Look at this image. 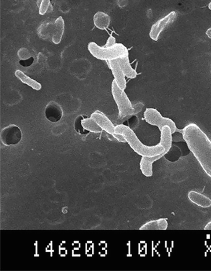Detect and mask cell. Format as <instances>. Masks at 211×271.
I'll return each mask as SVG.
<instances>
[{"label":"cell","instance_id":"obj_1","mask_svg":"<svg viewBox=\"0 0 211 271\" xmlns=\"http://www.w3.org/2000/svg\"><path fill=\"white\" fill-rule=\"evenodd\" d=\"M182 136L190 152L211 178V140L198 126L191 123L182 130Z\"/></svg>","mask_w":211,"mask_h":271},{"label":"cell","instance_id":"obj_2","mask_svg":"<svg viewBox=\"0 0 211 271\" xmlns=\"http://www.w3.org/2000/svg\"><path fill=\"white\" fill-rule=\"evenodd\" d=\"M115 132L117 134L123 135L126 143L134 152L142 156V157H153L158 155H165L170 151L171 145H163L160 142L154 146H147L143 144L134 130L129 126L124 124L117 125L116 126Z\"/></svg>","mask_w":211,"mask_h":271},{"label":"cell","instance_id":"obj_3","mask_svg":"<svg viewBox=\"0 0 211 271\" xmlns=\"http://www.w3.org/2000/svg\"><path fill=\"white\" fill-rule=\"evenodd\" d=\"M88 49L95 58L102 61H111L129 56L128 49L122 43H116L109 46H100L95 42L88 44Z\"/></svg>","mask_w":211,"mask_h":271},{"label":"cell","instance_id":"obj_4","mask_svg":"<svg viewBox=\"0 0 211 271\" xmlns=\"http://www.w3.org/2000/svg\"><path fill=\"white\" fill-rule=\"evenodd\" d=\"M111 93L118 108L120 118H128L135 114L134 106L130 102L128 96L127 95L124 90L118 87L114 80L111 84Z\"/></svg>","mask_w":211,"mask_h":271},{"label":"cell","instance_id":"obj_5","mask_svg":"<svg viewBox=\"0 0 211 271\" xmlns=\"http://www.w3.org/2000/svg\"><path fill=\"white\" fill-rule=\"evenodd\" d=\"M144 118L147 123L152 126L158 127L160 131L165 126L170 127L173 134L177 131V128L175 122L170 118L163 117L157 109L151 108L146 109Z\"/></svg>","mask_w":211,"mask_h":271},{"label":"cell","instance_id":"obj_6","mask_svg":"<svg viewBox=\"0 0 211 271\" xmlns=\"http://www.w3.org/2000/svg\"><path fill=\"white\" fill-rule=\"evenodd\" d=\"M177 16V13L176 11H172L162 19L158 20L151 28L150 38L153 40L157 41L163 31L175 21Z\"/></svg>","mask_w":211,"mask_h":271},{"label":"cell","instance_id":"obj_7","mask_svg":"<svg viewBox=\"0 0 211 271\" xmlns=\"http://www.w3.org/2000/svg\"><path fill=\"white\" fill-rule=\"evenodd\" d=\"M21 137L22 133L20 128L14 125L4 128L1 132V140L4 145L17 144L21 140Z\"/></svg>","mask_w":211,"mask_h":271},{"label":"cell","instance_id":"obj_8","mask_svg":"<svg viewBox=\"0 0 211 271\" xmlns=\"http://www.w3.org/2000/svg\"><path fill=\"white\" fill-rule=\"evenodd\" d=\"M106 62L109 69H111L112 73H113L114 78V80L116 82L117 85L121 89H126L127 84L126 75H125L121 66H120L118 60L117 59L111 60V61H108Z\"/></svg>","mask_w":211,"mask_h":271},{"label":"cell","instance_id":"obj_9","mask_svg":"<svg viewBox=\"0 0 211 271\" xmlns=\"http://www.w3.org/2000/svg\"><path fill=\"white\" fill-rule=\"evenodd\" d=\"M91 118L95 120L96 123L104 131L108 133L109 135H111L112 136L115 134L116 126H114L111 120L102 112L99 111L94 112L91 115Z\"/></svg>","mask_w":211,"mask_h":271},{"label":"cell","instance_id":"obj_10","mask_svg":"<svg viewBox=\"0 0 211 271\" xmlns=\"http://www.w3.org/2000/svg\"><path fill=\"white\" fill-rule=\"evenodd\" d=\"M164 155H158L153 157H142L140 163V168L142 174L146 177H150L153 176V165L155 161L160 160Z\"/></svg>","mask_w":211,"mask_h":271},{"label":"cell","instance_id":"obj_11","mask_svg":"<svg viewBox=\"0 0 211 271\" xmlns=\"http://www.w3.org/2000/svg\"><path fill=\"white\" fill-rule=\"evenodd\" d=\"M189 200L198 207L203 208H208L211 207V200L206 195L201 194L200 192L190 191L188 194Z\"/></svg>","mask_w":211,"mask_h":271},{"label":"cell","instance_id":"obj_12","mask_svg":"<svg viewBox=\"0 0 211 271\" xmlns=\"http://www.w3.org/2000/svg\"><path fill=\"white\" fill-rule=\"evenodd\" d=\"M65 23L63 18L60 16L53 24V33H52V41L56 45L61 43L64 32Z\"/></svg>","mask_w":211,"mask_h":271},{"label":"cell","instance_id":"obj_13","mask_svg":"<svg viewBox=\"0 0 211 271\" xmlns=\"http://www.w3.org/2000/svg\"><path fill=\"white\" fill-rule=\"evenodd\" d=\"M168 228V222L165 218L150 221L140 227V230H166Z\"/></svg>","mask_w":211,"mask_h":271},{"label":"cell","instance_id":"obj_14","mask_svg":"<svg viewBox=\"0 0 211 271\" xmlns=\"http://www.w3.org/2000/svg\"><path fill=\"white\" fill-rule=\"evenodd\" d=\"M94 24L100 30H105L110 25L111 17L106 13L98 11L93 16Z\"/></svg>","mask_w":211,"mask_h":271},{"label":"cell","instance_id":"obj_15","mask_svg":"<svg viewBox=\"0 0 211 271\" xmlns=\"http://www.w3.org/2000/svg\"><path fill=\"white\" fill-rule=\"evenodd\" d=\"M15 75L20 81H21L23 83H24V84L28 85V87L32 88L33 90L39 91L42 88V86H41L40 83L36 81L35 80L32 79V78H30V77H28L25 73L20 71V70L15 71Z\"/></svg>","mask_w":211,"mask_h":271},{"label":"cell","instance_id":"obj_16","mask_svg":"<svg viewBox=\"0 0 211 271\" xmlns=\"http://www.w3.org/2000/svg\"><path fill=\"white\" fill-rule=\"evenodd\" d=\"M117 60L126 77L129 79H135L137 77V72L130 64L129 56L122 57Z\"/></svg>","mask_w":211,"mask_h":271},{"label":"cell","instance_id":"obj_17","mask_svg":"<svg viewBox=\"0 0 211 271\" xmlns=\"http://www.w3.org/2000/svg\"><path fill=\"white\" fill-rule=\"evenodd\" d=\"M81 124L83 129L90 132L98 134V133L102 132L103 130L96 123L95 120L91 118V117L89 118L82 120Z\"/></svg>","mask_w":211,"mask_h":271},{"label":"cell","instance_id":"obj_18","mask_svg":"<svg viewBox=\"0 0 211 271\" xmlns=\"http://www.w3.org/2000/svg\"><path fill=\"white\" fill-rule=\"evenodd\" d=\"M51 6L50 0H39L38 12L41 15H45Z\"/></svg>","mask_w":211,"mask_h":271},{"label":"cell","instance_id":"obj_19","mask_svg":"<svg viewBox=\"0 0 211 271\" xmlns=\"http://www.w3.org/2000/svg\"><path fill=\"white\" fill-rule=\"evenodd\" d=\"M116 43H117L116 38H114L113 36H110L108 38V40H107V42L105 46L109 47V46H112L115 45Z\"/></svg>","mask_w":211,"mask_h":271},{"label":"cell","instance_id":"obj_20","mask_svg":"<svg viewBox=\"0 0 211 271\" xmlns=\"http://www.w3.org/2000/svg\"><path fill=\"white\" fill-rule=\"evenodd\" d=\"M205 230H211V221L208 223L205 227Z\"/></svg>","mask_w":211,"mask_h":271},{"label":"cell","instance_id":"obj_21","mask_svg":"<svg viewBox=\"0 0 211 271\" xmlns=\"http://www.w3.org/2000/svg\"><path fill=\"white\" fill-rule=\"evenodd\" d=\"M207 35L208 36V37L210 38L211 39V27L209 28L207 31Z\"/></svg>","mask_w":211,"mask_h":271},{"label":"cell","instance_id":"obj_22","mask_svg":"<svg viewBox=\"0 0 211 271\" xmlns=\"http://www.w3.org/2000/svg\"><path fill=\"white\" fill-rule=\"evenodd\" d=\"M209 8H210V9L211 10V2H210V3L209 4Z\"/></svg>","mask_w":211,"mask_h":271}]
</instances>
